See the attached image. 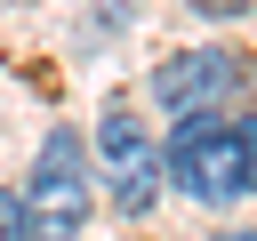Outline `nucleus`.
Masks as SVG:
<instances>
[{
	"label": "nucleus",
	"mask_w": 257,
	"mask_h": 241,
	"mask_svg": "<svg viewBox=\"0 0 257 241\" xmlns=\"http://www.w3.org/2000/svg\"><path fill=\"white\" fill-rule=\"evenodd\" d=\"M201 8H217V16H233V8H249V0H201Z\"/></svg>",
	"instance_id": "obj_7"
},
{
	"label": "nucleus",
	"mask_w": 257,
	"mask_h": 241,
	"mask_svg": "<svg viewBox=\"0 0 257 241\" xmlns=\"http://www.w3.org/2000/svg\"><path fill=\"white\" fill-rule=\"evenodd\" d=\"M96 161H104V177H112L120 209H128V217H145V209H153V185H161V153L145 145V129H137V112H128V104H112V112L96 120Z\"/></svg>",
	"instance_id": "obj_4"
},
{
	"label": "nucleus",
	"mask_w": 257,
	"mask_h": 241,
	"mask_svg": "<svg viewBox=\"0 0 257 241\" xmlns=\"http://www.w3.org/2000/svg\"><path fill=\"white\" fill-rule=\"evenodd\" d=\"M241 153H249V193H257V120H241Z\"/></svg>",
	"instance_id": "obj_6"
},
{
	"label": "nucleus",
	"mask_w": 257,
	"mask_h": 241,
	"mask_svg": "<svg viewBox=\"0 0 257 241\" xmlns=\"http://www.w3.org/2000/svg\"><path fill=\"white\" fill-rule=\"evenodd\" d=\"M24 225L32 241H80L88 225V153L72 129H48L40 161H32V185H24Z\"/></svg>",
	"instance_id": "obj_2"
},
{
	"label": "nucleus",
	"mask_w": 257,
	"mask_h": 241,
	"mask_svg": "<svg viewBox=\"0 0 257 241\" xmlns=\"http://www.w3.org/2000/svg\"><path fill=\"white\" fill-rule=\"evenodd\" d=\"M217 241H257V233H217Z\"/></svg>",
	"instance_id": "obj_8"
},
{
	"label": "nucleus",
	"mask_w": 257,
	"mask_h": 241,
	"mask_svg": "<svg viewBox=\"0 0 257 241\" xmlns=\"http://www.w3.org/2000/svg\"><path fill=\"white\" fill-rule=\"evenodd\" d=\"M0 241H32V225H24V193H0Z\"/></svg>",
	"instance_id": "obj_5"
},
{
	"label": "nucleus",
	"mask_w": 257,
	"mask_h": 241,
	"mask_svg": "<svg viewBox=\"0 0 257 241\" xmlns=\"http://www.w3.org/2000/svg\"><path fill=\"white\" fill-rule=\"evenodd\" d=\"M161 177H169L177 193L209 201V209L241 201V193H249L241 120H217V112H193V120H177V129H169V145H161Z\"/></svg>",
	"instance_id": "obj_1"
},
{
	"label": "nucleus",
	"mask_w": 257,
	"mask_h": 241,
	"mask_svg": "<svg viewBox=\"0 0 257 241\" xmlns=\"http://www.w3.org/2000/svg\"><path fill=\"white\" fill-rule=\"evenodd\" d=\"M241 88H249V64H241L233 48H185V56H169V64L153 72V104H169L177 120L217 112V104L241 96Z\"/></svg>",
	"instance_id": "obj_3"
}]
</instances>
